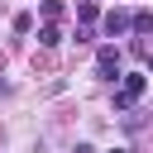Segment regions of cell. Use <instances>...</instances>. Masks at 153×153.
<instances>
[{"label":"cell","mask_w":153,"mask_h":153,"mask_svg":"<svg viewBox=\"0 0 153 153\" xmlns=\"http://www.w3.org/2000/svg\"><path fill=\"white\" fill-rule=\"evenodd\" d=\"M143 91H148V72H143V67H134V72H120V91H115V110H134Z\"/></svg>","instance_id":"1"},{"label":"cell","mask_w":153,"mask_h":153,"mask_svg":"<svg viewBox=\"0 0 153 153\" xmlns=\"http://www.w3.org/2000/svg\"><path fill=\"white\" fill-rule=\"evenodd\" d=\"M96 72H100V76H110V81L120 76V48H115V43H105V48L96 53Z\"/></svg>","instance_id":"2"},{"label":"cell","mask_w":153,"mask_h":153,"mask_svg":"<svg viewBox=\"0 0 153 153\" xmlns=\"http://www.w3.org/2000/svg\"><path fill=\"white\" fill-rule=\"evenodd\" d=\"M124 29H129V14H124V10H110V14H105V33H110V38H120Z\"/></svg>","instance_id":"3"},{"label":"cell","mask_w":153,"mask_h":153,"mask_svg":"<svg viewBox=\"0 0 153 153\" xmlns=\"http://www.w3.org/2000/svg\"><path fill=\"white\" fill-rule=\"evenodd\" d=\"M38 43H43V48H57V43H62V29H57V24H43V29H38Z\"/></svg>","instance_id":"4"},{"label":"cell","mask_w":153,"mask_h":153,"mask_svg":"<svg viewBox=\"0 0 153 153\" xmlns=\"http://www.w3.org/2000/svg\"><path fill=\"white\" fill-rule=\"evenodd\" d=\"M129 29H134V33H148V29H153V14H148V10H139V14L129 19Z\"/></svg>","instance_id":"5"},{"label":"cell","mask_w":153,"mask_h":153,"mask_svg":"<svg viewBox=\"0 0 153 153\" xmlns=\"http://www.w3.org/2000/svg\"><path fill=\"white\" fill-rule=\"evenodd\" d=\"M43 19L57 24V19H62V0H43Z\"/></svg>","instance_id":"6"},{"label":"cell","mask_w":153,"mask_h":153,"mask_svg":"<svg viewBox=\"0 0 153 153\" xmlns=\"http://www.w3.org/2000/svg\"><path fill=\"white\" fill-rule=\"evenodd\" d=\"M96 14H100V10H96V0H81V5H76V19H81V24H91Z\"/></svg>","instance_id":"7"},{"label":"cell","mask_w":153,"mask_h":153,"mask_svg":"<svg viewBox=\"0 0 153 153\" xmlns=\"http://www.w3.org/2000/svg\"><path fill=\"white\" fill-rule=\"evenodd\" d=\"M110 153H124V148H110Z\"/></svg>","instance_id":"8"}]
</instances>
